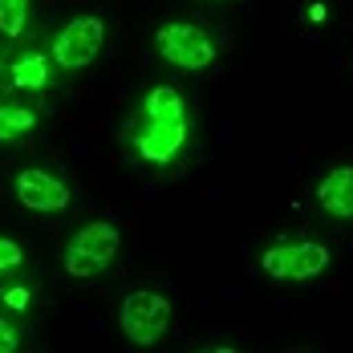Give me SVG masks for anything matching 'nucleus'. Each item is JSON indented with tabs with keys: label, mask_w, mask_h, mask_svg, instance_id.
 Returning a JSON list of instances; mask_svg holds the SVG:
<instances>
[{
	"label": "nucleus",
	"mask_w": 353,
	"mask_h": 353,
	"mask_svg": "<svg viewBox=\"0 0 353 353\" xmlns=\"http://www.w3.org/2000/svg\"><path fill=\"white\" fill-rule=\"evenodd\" d=\"M154 53L167 61V65H179V70H208L219 49L208 29L199 25H187V21H171L154 33Z\"/></svg>",
	"instance_id": "f257e3e1"
},
{
	"label": "nucleus",
	"mask_w": 353,
	"mask_h": 353,
	"mask_svg": "<svg viewBox=\"0 0 353 353\" xmlns=\"http://www.w3.org/2000/svg\"><path fill=\"white\" fill-rule=\"evenodd\" d=\"M114 256H118V228L106 219H94V223L73 232L70 248H65V272L85 281V276L102 272Z\"/></svg>",
	"instance_id": "f03ea898"
},
{
	"label": "nucleus",
	"mask_w": 353,
	"mask_h": 353,
	"mask_svg": "<svg viewBox=\"0 0 353 353\" xmlns=\"http://www.w3.org/2000/svg\"><path fill=\"white\" fill-rule=\"evenodd\" d=\"M102 45H106V21L85 12V17H73L70 25H61V33L53 37L49 53L65 73H77L102 53Z\"/></svg>",
	"instance_id": "7ed1b4c3"
},
{
	"label": "nucleus",
	"mask_w": 353,
	"mask_h": 353,
	"mask_svg": "<svg viewBox=\"0 0 353 353\" xmlns=\"http://www.w3.org/2000/svg\"><path fill=\"white\" fill-rule=\"evenodd\" d=\"M118 325L134 345H159L171 329V301L159 292H130L118 309Z\"/></svg>",
	"instance_id": "20e7f679"
},
{
	"label": "nucleus",
	"mask_w": 353,
	"mask_h": 353,
	"mask_svg": "<svg viewBox=\"0 0 353 353\" xmlns=\"http://www.w3.org/2000/svg\"><path fill=\"white\" fill-rule=\"evenodd\" d=\"M260 268L272 276V281H309L329 268V248L325 244H313V240H296V244H281L264 248L260 256Z\"/></svg>",
	"instance_id": "39448f33"
},
{
	"label": "nucleus",
	"mask_w": 353,
	"mask_h": 353,
	"mask_svg": "<svg viewBox=\"0 0 353 353\" xmlns=\"http://www.w3.org/2000/svg\"><path fill=\"white\" fill-rule=\"evenodd\" d=\"M17 199H21V208H29V212L53 215V212H65V208H70L73 191L61 175H53V171H45V167H29V171L17 175Z\"/></svg>",
	"instance_id": "423d86ee"
},
{
	"label": "nucleus",
	"mask_w": 353,
	"mask_h": 353,
	"mask_svg": "<svg viewBox=\"0 0 353 353\" xmlns=\"http://www.w3.org/2000/svg\"><path fill=\"white\" fill-rule=\"evenodd\" d=\"M130 142L139 146L146 163H171L187 142V122H154V118L139 114L130 122Z\"/></svg>",
	"instance_id": "0eeeda50"
},
{
	"label": "nucleus",
	"mask_w": 353,
	"mask_h": 353,
	"mask_svg": "<svg viewBox=\"0 0 353 353\" xmlns=\"http://www.w3.org/2000/svg\"><path fill=\"white\" fill-rule=\"evenodd\" d=\"M317 203L329 219H353V167H333L321 179Z\"/></svg>",
	"instance_id": "6e6552de"
},
{
	"label": "nucleus",
	"mask_w": 353,
	"mask_h": 353,
	"mask_svg": "<svg viewBox=\"0 0 353 353\" xmlns=\"http://www.w3.org/2000/svg\"><path fill=\"white\" fill-rule=\"evenodd\" d=\"M139 114L154 118V122H187V102H183V94L175 85H150Z\"/></svg>",
	"instance_id": "1a4fd4ad"
},
{
	"label": "nucleus",
	"mask_w": 353,
	"mask_h": 353,
	"mask_svg": "<svg viewBox=\"0 0 353 353\" xmlns=\"http://www.w3.org/2000/svg\"><path fill=\"white\" fill-rule=\"evenodd\" d=\"M8 73H12V85H17V90H45V85H49V61H45V53H25V57H17Z\"/></svg>",
	"instance_id": "9d476101"
},
{
	"label": "nucleus",
	"mask_w": 353,
	"mask_h": 353,
	"mask_svg": "<svg viewBox=\"0 0 353 353\" xmlns=\"http://www.w3.org/2000/svg\"><path fill=\"white\" fill-rule=\"evenodd\" d=\"M29 12H33V0H0V33L17 41L29 29Z\"/></svg>",
	"instance_id": "9b49d317"
},
{
	"label": "nucleus",
	"mask_w": 353,
	"mask_h": 353,
	"mask_svg": "<svg viewBox=\"0 0 353 353\" xmlns=\"http://www.w3.org/2000/svg\"><path fill=\"white\" fill-rule=\"evenodd\" d=\"M37 126V114L29 106H0V142H12Z\"/></svg>",
	"instance_id": "f8f14e48"
},
{
	"label": "nucleus",
	"mask_w": 353,
	"mask_h": 353,
	"mask_svg": "<svg viewBox=\"0 0 353 353\" xmlns=\"http://www.w3.org/2000/svg\"><path fill=\"white\" fill-rule=\"evenodd\" d=\"M21 260H25V248L17 244V240H8V236H0V276L12 272V268H21Z\"/></svg>",
	"instance_id": "ddd939ff"
},
{
	"label": "nucleus",
	"mask_w": 353,
	"mask_h": 353,
	"mask_svg": "<svg viewBox=\"0 0 353 353\" xmlns=\"http://www.w3.org/2000/svg\"><path fill=\"white\" fill-rule=\"evenodd\" d=\"M21 341H25V337H21V329H17L12 321H4V317H0V353L21 350Z\"/></svg>",
	"instance_id": "4468645a"
},
{
	"label": "nucleus",
	"mask_w": 353,
	"mask_h": 353,
	"mask_svg": "<svg viewBox=\"0 0 353 353\" xmlns=\"http://www.w3.org/2000/svg\"><path fill=\"white\" fill-rule=\"evenodd\" d=\"M4 301H8L12 309H25V305H29V292H25V288H12V292H8Z\"/></svg>",
	"instance_id": "2eb2a0df"
}]
</instances>
